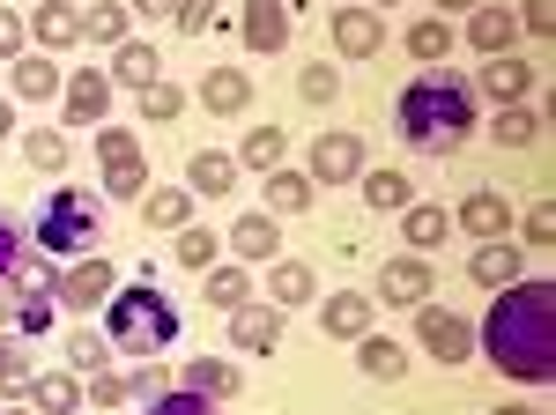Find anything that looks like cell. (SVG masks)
I'll list each match as a JSON object with an SVG mask.
<instances>
[{
  "label": "cell",
  "mask_w": 556,
  "mask_h": 415,
  "mask_svg": "<svg viewBox=\"0 0 556 415\" xmlns=\"http://www.w3.org/2000/svg\"><path fill=\"white\" fill-rule=\"evenodd\" d=\"M475 341H482V356H490L505 378L542 386V378L556 372V290L542 282V275L497 290V304H490V319H482Z\"/></svg>",
  "instance_id": "1"
},
{
  "label": "cell",
  "mask_w": 556,
  "mask_h": 415,
  "mask_svg": "<svg viewBox=\"0 0 556 415\" xmlns=\"http://www.w3.org/2000/svg\"><path fill=\"white\" fill-rule=\"evenodd\" d=\"M401 134L416 149H430V156H445L453 141H468L475 134V83L445 75V67L416 75V83L401 89Z\"/></svg>",
  "instance_id": "2"
},
{
  "label": "cell",
  "mask_w": 556,
  "mask_h": 415,
  "mask_svg": "<svg viewBox=\"0 0 556 415\" xmlns=\"http://www.w3.org/2000/svg\"><path fill=\"white\" fill-rule=\"evenodd\" d=\"M104 341L127 349V356H156V349H172V341H178V304H172V297H156L149 282L112 290V297H104Z\"/></svg>",
  "instance_id": "3"
},
{
  "label": "cell",
  "mask_w": 556,
  "mask_h": 415,
  "mask_svg": "<svg viewBox=\"0 0 556 415\" xmlns=\"http://www.w3.org/2000/svg\"><path fill=\"white\" fill-rule=\"evenodd\" d=\"M97 230H104V208L89 186H60L38 208V252H97Z\"/></svg>",
  "instance_id": "4"
},
{
  "label": "cell",
  "mask_w": 556,
  "mask_h": 415,
  "mask_svg": "<svg viewBox=\"0 0 556 415\" xmlns=\"http://www.w3.org/2000/svg\"><path fill=\"white\" fill-rule=\"evenodd\" d=\"M97 149H104V193H112V201H134V193L149 186L141 141H134V134H119V126H104V134H97Z\"/></svg>",
  "instance_id": "5"
},
{
  "label": "cell",
  "mask_w": 556,
  "mask_h": 415,
  "mask_svg": "<svg viewBox=\"0 0 556 415\" xmlns=\"http://www.w3.org/2000/svg\"><path fill=\"white\" fill-rule=\"evenodd\" d=\"M112 290H119V275L104 260H83V267H60L52 275V304H67V312H97Z\"/></svg>",
  "instance_id": "6"
},
{
  "label": "cell",
  "mask_w": 556,
  "mask_h": 415,
  "mask_svg": "<svg viewBox=\"0 0 556 415\" xmlns=\"http://www.w3.org/2000/svg\"><path fill=\"white\" fill-rule=\"evenodd\" d=\"M424 349L438 364H468L475 356V327L460 312H445V304H424Z\"/></svg>",
  "instance_id": "7"
},
{
  "label": "cell",
  "mask_w": 556,
  "mask_h": 415,
  "mask_svg": "<svg viewBox=\"0 0 556 415\" xmlns=\"http://www.w3.org/2000/svg\"><path fill=\"white\" fill-rule=\"evenodd\" d=\"M60 112H67V126H104V112H112V75L83 67L75 83H60Z\"/></svg>",
  "instance_id": "8"
},
{
  "label": "cell",
  "mask_w": 556,
  "mask_h": 415,
  "mask_svg": "<svg viewBox=\"0 0 556 415\" xmlns=\"http://www.w3.org/2000/svg\"><path fill=\"white\" fill-rule=\"evenodd\" d=\"M312 178H319V186L364 178V141H356V134H319V141H312Z\"/></svg>",
  "instance_id": "9"
},
{
  "label": "cell",
  "mask_w": 556,
  "mask_h": 415,
  "mask_svg": "<svg viewBox=\"0 0 556 415\" xmlns=\"http://www.w3.org/2000/svg\"><path fill=\"white\" fill-rule=\"evenodd\" d=\"M238 38L253 45V52H282V45H290V8H282V0H253V8L238 15Z\"/></svg>",
  "instance_id": "10"
},
{
  "label": "cell",
  "mask_w": 556,
  "mask_h": 415,
  "mask_svg": "<svg viewBox=\"0 0 556 415\" xmlns=\"http://www.w3.org/2000/svg\"><path fill=\"white\" fill-rule=\"evenodd\" d=\"M430 282L438 275L424 267V252H408V260H393L379 275V304H430Z\"/></svg>",
  "instance_id": "11"
},
{
  "label": "cell",
  "mask_w": 556,
  "mask_h": 415,
  "mask_svg": "<svg viewBox=\"0 0 556 415\" xmlns=\"http://www.w3.org/2000/svg\"><path fill=\"white\" fill-rule=\"evenodd\" d=\"M319 327H327V341H364V334H371V297L334 290L319 304Z\"/></svg>",
  "instance_id": "12"
},
{
  "label": "cell",
  "mask_w": 556,
  "mask_h": 415,
  "mask_svg": "<svg viewBox=\"0 0 556 415\" xmlns=\"http://www.w3.org/2000/svg\"><path fill=\"white\" fill-rule=\"evenodd\" d=\"M230 341L253 349V356H267V349L282 341V312H275V304H238V312H230Z\"/></svg>",
  "instance_id": "13"
},
{
  "label": "cell",
  "mask_w": 556,
  "mask_h": 415,
  "mask_svg": "<svg viewBox=\"0 0 556 415\" xmlns=\"http://www.w3.org/2000/svg\"><path fill=\"white\" fill-rule=\"evenodd\" d=\"M468 275L482 282V290H513V282H519L513 238H482V246H475V260H468Z\"/></svg>",
  "instance_id": "14"
},
{
  "label": "cell",
  "mask_w": 556,
  "mask_h": 415,
  "mask_svg": "<svg viewBox=\"0 0 556 415\" xmlns=\"http://www.w3.org/2000/svg\"><path fill=\"white\" fill-rule=\"evenodd\" d=\"M379 15H371V8H342V15H334V52H342V60H371V52H379Z\"/></svg>",
  "instance_id": "15"
},
{
  "label": "cell",
  "mask_w": 556,
  "mask_h": 415,
  "mask_svg": "<svg viewBox=\"0 0 556 415\" xmlns=\"http://www.w3.org/2000/svg\"><path fill=\"white\" fill-rule=\"evenodd\" d=\"M23 401H30L38 415H75V408H83V378H75V372H38Z\"/></svg>",
  "instance_id": "16"
},
{
  "label": "cell",
  "mask_w": 556,
  "mask_h": 415,
  "mask_svg": "<svg viewBox=\"0 0 556 415\" xmlns=\"http://www.w3.org/2000/svg\"><path fill=\"white\" fill-rule=\"evenodd\" d=\"M201 104H208L215 120H238V112L253 104V83H245L238 67H215V75H201Z\"/></svg>",
  "instance_id": "17"
},
{
  "label": "cell",
  "mask_w": 556,
  "mask_h": 415,
  "mask_svg": "<svg viewBox=\"0 0 556 415\" xmlns=\"http://www.w3.org/2000/svg\"><path fill=\"white\" fill-rule=\"evenodd\" d=\"M460 223H468L475 238H513V201L505 193H468L460 201Z\"/></svg>",
  "instance_id": "18"
},
{
  "label": "cell",
  "mask_w": 556,
  "mask_h": 415,
  "mask_svg": "<svg viewBox=\"0 0 556 415\" xmlns=\"http://www.w3.org/2000/svg\"><path fill=\"white\" fill-rule=\"evenodd\" d=\"M527 89H534V67L505 52V60H490V67H482V89H475V97H497V104H519Z\"/></svg>",
  "instance_id": "19"
},
{
  "label": "cell",
  "mask_w": 556,
  "mask_h": 415,
  "mask_svg": "<svg viewBox=\"0 0 556 415\" xmlns=\"http://www.w3.org/2000/svg\"><path fill=\"white\" fill-rule=\"evenodd\" d=\"M475 23H468V38H475V52H490V60H505V52H513V8H490V0H482V8H468Z\"/></svg>",
  "instance_id": "20"
},
{
  "label": "cell",
  "mask_w": 556,
  "mask_h": 415,
  "mask_svg": "<svg viewBox=\"0 0 556 415\" xmlns=\"http://www.w3.org/2000/svg\"><path fill=\"white\" fill-rule=\"evenodd\" d=\"M38 45H45V52H67V45H83V15H75L67 0H45V8H38Z\"/></svg>",
  "instance_id": "21"
},
{
  "label": "cell",
  "mask_w": 556,
  "mask_h": 415,
  "mask_svg": "<svg viewBox=\"0 0 556 415\" xmlns=\"http://www.w3.org/2000/svg\"><path fill=\"white\" fill-rule=\"evenodd\" d=\"M178 386H186V393H201V401H230V393H238V372H230V364H215V356H201V364H186Z\"/></svg>",
  "instance_id": "22"
},
{
  "label": "cell",
  "mask_w": 556,
  "mask_h": 415,
  "mask_svg": "<svg viewBox=\"0 0 556 415\" xmlns=\"http://www.w3.org/2000/svg\"><path fill=\"white\" fill-rule=\"evenodd\" d=\"M401 230H408V246H416V252H430V246L453 238V215H445V208H401Z\"/></svg>",
  "instance_id": "23"
},
{
  "label": "cell",
  "mask_w": 556,
  "mask_h": 415,
  "mask_svg": "<svg viewBox=\"0 0 556 415\" xmlns=\"http://www.w3.org/2000/svg\"><path fill=\"white\" fill-rule=\"evenodd\" d=\"M30 378H38L30 349H23V341L8 334V341H0V393H8V401H23V393H30Z\"/></svg>",
  "instance_id": "24"
},
{
  "label": "cell",
  "mask_w": 556,
  "mask_h": 415,
  "mask_svg": "<svg viewBox=\"0 0 556 415\" xmlns=\"http://www.w3.org/2000/svg\"><path fill=\"white\" fill-rule=\"evenodd\" d=\"M186 215H193V201H186L178 186H156L149 208H141V223H149V230H186Z\"/></svg>",
  "instance_id": "25"
},
{
  "label": "cell",
  "mask_w": 556,
  "mask_h": 415,
  "mask_svg": "<svg viewBox=\"0 0 556 415\" xmlns=\"http://www.w3.org/2000/svg\"><path fill=\"white\" fill-rule=\"evenodd\" d=\"M282 149H290V141H282V126H253V134H245V149H238V164L282 171Z\"/></svg>",
  "instance_id": "26"
},
{
  "label": "cell",
  "mask_w": 556,
  "mask_h": 415,
  "mask_svg": "<svg viewBox=\"0 0 556 415\" xmlns=\"http://www.w3.org/2000/svg\"><path fill=\"white\" fill-rule=\"evenodd\" d=\"M267 208H275V215L312 208V178H298V171H267Z\"/></svg>",
  "instance_id": "27"
},
{
  "label": "cell",
  "mask_w": 556,
  "mask_h": 415,
  "mask_svg": "<svg viewBox=\"0 0 556 415\" xmlns=\"http://www.w3.org/2000/svg\"><path fill=\"white\" fill-rule=\"evenodd\" d=\"M312 267H298V260H275V312H290V304H312Z\"/></svg>",
  "instance_id": "28"
},
{
  "label": "cell",
  "mask_w": 556,
  "mask_h": 415,
  "mask_svg": "<svg viewBox=\"0 0 556 415\" xmlns=\"http://www.w3.org/2000/svg\"><path fill=\"white\" fill-rule=\"evenodd\" d=\"M230 246L245 252V260H275V215H238Z\"/></svg>",
  "instance_id": "29"
},
{
  "label": "cell",
  "mask_w": 556,
  "mask_h": 415,
  "mask_svg": "<svg viewBox=\"0 0 556 415\" xmlns=\"http://www.w3.org/2000/svg\"><path fill=\"white\" fill-rule=\"evenodd\" d=\"M52 89H60V67H52V60H30V52H23V60H15V97H30V104H38V97H52Z\"/></svg>",
  "instance_id": "30"
},
{
  "label": "cell",
  "mask_w": 556,
  "mask_h": 415,
  "mask_svg": "<svg viewBox=\"0 0 556 415\" xmlns=\"http://www.w3.org/2000/svg\"><path fill=\"white\" fill-rule=\"evenodd\" d=\"M534 141H542V120L527 104H505L497 112V149H534Z\"/></svg>",
  "instance_id": "31"
},
{
  "label": "cell",
  "mask_w": 556,
  "mask_h": 415,
  "mask_svg": "<svg viewBox=\"0 0 556 415\" xmlns=\"http://www.w3.org/2000/svg\"><path fill=\"white\" fill-rule=\"evenodd\" d=\"M193 186H201V193H230V186H238V156L201 149V156H193Z\"/></svg>",
  "instance_id": "32"
},
{
  "label": "cell",
  "mask_w": 556,
  "mask_h": 415,
  "mask_svg": "<svg viewBox=\"0 0 556 415\" xmlns=\"http://www.w3.org/2000/svg\"><path fill=\"white\" fill-rule=\"evenodd\" d=\"M83 38L119 45V38H127V8H119V0H97V8H83Z\"/></svg>",
  "instance_id": "33"
},
{
  "label": "cell",
  "mask_w": 556,
  "mask_h": 415,
  "mask_svg": "<svg viewBox=\"0 0 556 415\" xmlns=\"http://www.w3.org/2000/svg\"><path fill=\"white\" fill-rule=\"evenodd\" d=\"M119 83H134V89L164 83V60H156V45H119Z\"/></svg>",
  "instance_id": "34"
},
{
  "label": "cell",
  "mask_w": 556,
  "mask_h": 415,
  "mask_svg": "<svg viewBox=\"0 0 556 415\" xmlns=\"http://www.w3.org/2000/svg\"><path fill=\"white\" fill-rule=\"evenodd\" d=\"M356 364H364L371 378H401V372H408V356H401L393 341H379V334H364V341H356Z\"/></svg>",
  "instance_id": "35"
},
{
  "label": "cell",
  "mask_w": 556,
  "mask_h": 415,
  "mask_svg": "<svg viewBox=\"0 0 556 415\" xmlns=\"http://www.w3.org/2000/svg\"><path fill=\"white\" fill-rule=\"evenodd\" d=\"M408 52H416V60H424V67H438V60H445V52H453V30H445V23H438V15H424V23H416V30H408Z\"/></svg>",
  "instance_id": "36"
},
{
  "label": "cell",
  "mask_w": 556,
  "mask_h": 415,
  "mask_svg": "<svg viewBox=\"0 0 556 415\" xmlns=\"http://www.w3.org/2000/svg\"><path fill=\"white\" fill-rule=\"evenodd\" d=\"M364 201L386 208V215H393V208H408V178H401V171H364Z\"/></svg>",
  "instance_id": "37"
},
{
  "label": "cell",
  "mask_w": 556,
  "mask_h": 415,
  "mask_svg": "<svg viewBox=\"0 0 556 415\" xmlns=\"http://www.w3.org/2000/svg\"><path fill=\"white\" fill-rule=\"evenodd\" d=\"M208 304H223V312L253 304V282H245V267H215V275H208Z\"/></svg>",
  "instance_id": "38"
},
{
  "label": "cell",
  "mask_w": 556,
  "mask_h": 415,
  "mask_svg": "<svg viewBox=\"0 0 556 415\" xmlns=\"http://www.w3.org/2000/svg\"><path fill=\"white\" fill-rule=\"evenodd\" d=\"M45 327H52V290H30L15 304V341H38Z\"/></svg>",
  "instance_id": "39"
},
{
  "label": "cell",
  "mask_w": 556,
  "mask_h": 415,
  "mask_svg": "<svg viewBox=\"0 0 556 415\" xmlns=\"http://www.w3.org/2000/svg\"><path fill=\"white\" fill-rule=\"evenodd\" d=\"M141 415H215V401H201V393L172 386V393H149V408H141Z\"/></svg>",
  "instance_id": "40"
},
{
  "label": "cell",
  "mask_w": 556,
  "mask_h": 415,
  "mask_svg": "<svg viewBox=\"0 0 556 415\" xmlns=\"http://www.w3.org/2000/svg\"><path fill=\"white\" fill-rule=\"evenodd\" d=\"M23 156H30V171H60V164H67V141L30 126V134H23Z\"/></svg>",
  "instance_id": "41"
},
{
  "label": "cell",
  "mask_w": 556,
  "mask_h": 415,
  "mask_svg": "<svg viewBox=\"0 0 556 415\" xmlns=\"http://www.w3.org/2000/svg\"><path fill=\"white\" fill-rule=\"evenodd\" d=\"M104 356H112L104 334H67V364H75V372H104Z\"/></svg>",
  "instance_id": "42"
},
{
  "label": "cell",
  "mask_w": 556,
  "mask_h": 415,
  "mask_svg": "<svg viewBox=\"0 0 556 415\" xmlns=\"http://www.w3.org/2000/svg\"><path fill=\"white\" fill-rule=\"evenodd\" d=\"M178 112H186V97H178V89H164V83H149V89H141V120H156V126H164V120H178Z\"/></svg>",
  "instance_id": "43"
},
{
  "label": "cell",
  "mask_w": 556,
  "mask_h": 415,
  "mask_svg": "<svg viewBox=\"0 0 556 415\" xmlns=\"http://www.w3.org/2000/svg\"><path fill=\"white\" fill-rule=\"evenodd\" d=\"M334 89H342V83H334V67H304V75H298L304 104H334Z\"/></svg>",
  "instance_id": "44"
},
{
  "label": "cell",
  "mask_w": 556,
  "mask_h": 415,
  "mask_svg": "<svg viewBox=\"0 0 556 415\" xmlns=\"http://www.w3.org/2000/svg\"><path fill=\"white\" fill-rule=\"evenodd\" d=\"M178 260H186V267H208L215 260V230H178Z\"/></svg>",
  "instance_id": "45"
},
{
  "label": "cell",
  "mask_w": 556,
  "mask_h": 415,
  "mask_svg": "<svg viewBox=\"0 0 556 415\" xmlns=\"http://www.w3.org/2000/svg\"><path fill=\"white\" fill-rule=\"evenodd\" d=\"M83 401H97V408H119V401H127V378H112V372H97L83 386Z\"/></svg>",
  "instance_id": "46"
},
{
  "label": "cell",
  "mask_w": 556,
  "mask_h": 415,
  "mask_svg": "<svg viewBox=\"0 0 556 415\" xmlns=\"http://www.w3.org/2000/svg\"><path fill=\"white\" fill-rule=\"evenodd\" d=\"M15 267H23V230H15V223L0 215V282H8Z\"/></svg>",
  "instance_id": "47"
},
{
  "label": "cell",
  "mask_w": 556,
  "mask_h": 415,
  "mask_svg": "<svg viewBox=\"0 0 556 415\" xmlns=\"http://www.w3.org/2000/svg\"><path fill=\"white\" fill-rule=\"evenodd\" d=\"M208 15H215V0H178V30H186V38H201Z\"/></svg>",
  "instance_id": "48"
},
{
  "label": "cell",
  "mask_w": 556,
  "mask_h": 415,
  "mask_svg": "<svg viewBox=\"0 0 556 415\" xmlns=\"http://www.w3.org/2000/svg\"><path fill=\"white\" fill-rule=\"evenodd\" d=\"M519 23H527V38H549V23H556V0H527V8H519Z\"/></svg>",
  "instance_id": "49"
},
{
  "label": "cell",
  "mask_w": 556,
  "mask_h": 415,
  "mask_svg": "<svg viewBox=\"0 0 556 415\" xmlns=\"http://www.w3.org/2000/svg\"><path fill=\"white\" fill-rule=\"evenodd\" d=\"M0 60H23V15L0 8Z\"/></svg>",
  "instance_id": "50"
},
{
  "label": "cell",
  "mask_w": 556,
  "mask_h": 415,
  "mask_svg": "<svg viewBox=\"0 0 556 415\" xmlns=\"http://www.w3.org/2000/svg\"><path fill=\"white\" fill-rule=\"evenodd\" d=\"M527 238H534V246H549V238H556V223H549V208H534V215H527Z\"/></svg>",
  "instance_id": "51"
},
{
  "label": "cell",
  "mask_w": 556,
  "mask_h": 415,
  "mask_svg": "<svg viewBox=\"0 0 556 415\" xmlns=\"http://www.w3.org/2000/svg\"><path fill=\"white\" fill-rule=\"evenodd\" d=\"M141 15H178V0H134Z\"/></svg>",
  "instance_id": "52"
},
{
  "label": "cell",
  "mask_w": 556,
  "mask_h": 415,
  "mask_svg": "<svg viewBox=\"0 0 556 415\" xmlns=\"http://www.w3.org/2000/svg\"><path fill=\"white\" fill-rule=\"evenodd\" d=\"M438 8H453V15H468V8H482V0H438Z\"/></svg>",
  "instance_id": "53"
},
{
  "label": "cell",
  "mask_w": 556,
  "mask_h": 415,
  "mask_svg": "<svg viewBox=\"0 0 556 415\" xmlns=\"http://www.w3.org/2000/svg\"><path fill=\"white\" fill-rule=\"evenodd\" d=\"M8 126H15V112H8V97H0V134H8Z\"/></svg>",
  "instance_id": "54"
},
{
  "label": "cell",
  "mask_w": 556,
  "mask_h": 415,
  "mask_svg": "<svg viewBox=\"0 0 556 415\" xmlns=\"http://www.w3.org/2000/svg\"><path fill=\"white\" fill-rule=\"evenodd\" d=\"M8 415H38V408H8Z\"/></svg>",
  "instance_id": "55"
},
{
  "label": "cell",
  "mask_w": 556,
  "mask_h": 415,
  "mask_svg": "<svg viewBox=\"0 0 556 415\" xmlns=\"http://www.w3.org/2000/svg\"><path fill=\"white\" fill-rule=\"evenodd\" d=\"M497 415H527V408H497Z\"/></svg>",
  "instance_id": "56"
},
{
  "label": "cell",
  "mask_w": 556,
  "mask_h": 415,
  "mask_svg": "<svg viewBox=\"0 0 556 415\" xmlns=\"http://www.w3.org/2000/svg\"><path fill=\"white\" fill-rule=\"evenodd\" d=\"M379 8H393V0H379Z\"/></svg>",
  "instance_id": "57"
}]
</instances>
